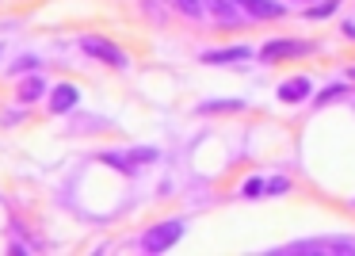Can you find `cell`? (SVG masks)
Segmentation results:
<instances>
[{
    "label": "cell",
    "mask_w": 355,
    "mask_h": 256,
    "mask_svg": "<svg viewBox=\"0 0 355 256\" xmlns=\"http://www.w3.org/2000/svg\"><path fill=\"white\" fill-rule=\"evenodd\" d=\"M268 256H355V237H306L268 248Z\"/></svg>",
    "instance_id": "1"
},
{
    "label": "cell",
    "mask_w": 355,
    "mask_h": 256,
    "mask_svg": "<svg viewBox=\"0 0 355 256\" xmlns=\"http://www.w3.org/2000/svg\"><path fill=\"white\" fill-rule=\"evenodd\" d=\"M313 42L309 39H291V35H279V39H268L260 50H256V58H260L263 65H279V62H294V58H309L313 54Z\"/></svg>",
    "instance_id": "2"
},
{
    "label": "cell",
    "mask_w": 355,
    "mask_h": 256,
    "mask_svg": "<svg viewBox=\"0 0 355 256\" xmlns=\"http://www.w3.org/2000/svg\"><path fill=\"white\" fill-rule=\"evenodd\" d=\"M184 233H187L184 218H164V222L149 225L141 233V253H168V248H176L184 241Z\"/></svg>",
    "instance_id": "3"
},
{
    "label": "cell",
    "mask_w": 355,
    "mask_h": 256,
    "mask_svg": "<svg viewBox=\"0 0 355 256\" xmlns=\"http://www.w3.org/2000/svg\"><path fill=\"white\" fill-rule=\"evenodd\" d=\"M80 50H85L88 58H96V62L111 65V69H126V65H130L126 50L115 46L111 39H103V35H85V39H80Z\"/></svg>",
    "instance_id": "4"
},
{
    "label": "cell",
    "mask_w": 355,
    "mask_h": 256,
    "mask_svg": "<svg viewBox=\"0 0 355 256\" xmlns=\"http://www.w3.org/2000/svg\"><path fill=\"white\" fill-rule=\"evenodd\" d=\"M275 96H279V103H291V108H298V103L313 100V77H306V73H294V77L279 80Z\"/></svg>",
    "instance_id": "5"
},
{
    "label": "cell",
    "mask_w": 355,
    "mask_h": 256,
    "mask_svg": "<svg viewBox=\"0 0 355 256\" xmlns=\"http://www.w3.org/2000/svg\"><path fill=\"white\" fill-rule=\"evenodd\" d=\"M248 19H260V24H271V19H283L291 12L286 0H233Z\"/></svg>",
    "instance_id": "6"
},
{
    "label": "cell",
    "mask_w": 355,
    "mask_h": 256,
    "mask_svg": "<svg viewBox=\"0 0 355 256\" xmlns=\"http://www.w3.org/2000/svg\"><path fill=\"white\" fill-rule=\"evenodd\" d=\"M248 58H256V50H252V46H245V42H237V46L202 50L199 62H202V65H241V62H248Z\"/></svg>",
    "instance_id": "7"
},
{
    "label": "cell",
    "mask_w": 355,
    "mask_h": 256,
    "mask_svg": "<svg viewBox=\"0 0 355 256\" xmlns=\"http://www.w3.org/2000/svg\"><path fill=\"white\" fill-rule=\"evenodd\" d=\"M202 8H210L218 16V24H225V27H237L241 19H248L245 12L233 4V0H202Z\"/></svg>",
    "instance_id": "8"
},
{
    "label": "cell",
    "mask_w": 355,
    "mask_h": 256,
    "mask_svg": "<svg viewBox=\"0 0 355 256\" xmlns=\"http://www.w3.org/2000/svg\"><path fill=\"white\" fill-rule=\"evenodd\" d=\"M77 100H80V88L77 85H58L54 96H50V111H54V115H65V111L77 108Z\"/></svg>",
    "instance_id": "9"
},
{
    "label": "cell",
    "mask_w": 355,
    "mask_h": 256,
    "mask_svg": "<svg viewBox=\"0 0 355 256\" xmlns=\"http://www.w3.org/2000/svg\"><path fill=\"white\" fill-rule=\"evenodd\" d=\"M195 111H199V115H237V111H245V100H241V96H230V100H202Z\"/></svg>",
    "instance_id": "10"
},
{
    "label": "cell",
    "mask_w": 355,
    "mask_h": 256,
    "mask_svg": "<svg viewBox=\"0 0 355 256\" xmlns=\"http://www.w3.org/2000/svg\"><path fill=\"white\" fill-rule=\"evenodd\" d=\"M352 92V80H332V85H324L321 92H313V108H329V103H336V100H344V96Z\"/></svg>",
    "instance_id": "11"
},
{
    "label": "cell",
    "mask_w": 355,
    "mask_h": 256,
    "mask_svg": "<svg viewBox=\"0 0 355 256\" xmlns=\"http://www.w3.org/2000/svg\"><path fill=\"white\" fill-rule=\"evenodd\" d=\"M268 180L271 176H248L245 184H241V199H271V195H268Z\"/></svg>",
    "instance_id": "12"
},
{
    "label": "cell",
    "mask_w": 355,
    "mask_h": 256,
    "mask_svg": "<svg viewBox=\"0 0 355 256\" xmlns=\"http://www.w3.org/2000/svg\"><path fill=\"white\" fill-rule=\"evenodd\" d=\"M340 12V0H313L306 4V19H332Z\"/></svg>",
    "instance_id": "13"
},
{
    "label": "cell",
    "mask_w": 355,
    "mask_h": 256,
    "mask_svg": "<svg viewBox=\"0 0 355 256\" xmlns=\"http://www.w3.org/2000/svg\"><path fill=\"white\" fill-rule=\"evenodd\" d=\"M100 161L111 164V169H119V172H126V176H134V172H138V169L130 164V157H126V153H103Z\"/></svg>",
    "instance_id": "14"
},
{
    "label": "cell",
    "mask_w": 355,
    "mask_h": 256,
    "mask_svg": "<svg viewBox=\"0 0 355 256\" xmlns=\"http://www.w3.org/2000/svg\"><path fill=\"white\" fill-rule=\"evenodd\" d=\"M42 88H46V85H42L39 77L24 80V85H19V100H24V103H35V100H39V96H42Z\"/></svg>",
    "instance_id": "15"
},
{
    "label": "cell",
    "mask_w": 355,
    "mask_h": 256,
    "mask_svg": "<svg viewBox=\"0 0 355 256\" xmlns=\"http://www.w3.org/2000/svg\"><path fill=\"white\" fill-rule=\"evenodd\" d=\"M172 4H176L187 19H202V12H207V8H202V0H172Z\"/></svg>",
    "instance_id": "16"
},
{
    "label": "cell",
    "mask_w": 355,
    "mask_h": 256,
    "mask_svg": "<svg viewBox=\"0 0 355 256\" xmlns=\"http://www.w3.org/2000/svg\"><path fill=\"white\" fill-rule=\"evenodd\" d=\"M340 35H344L347 42H355V19H344V24H340Z\"/></svg>",
    "instance_id": "17"
},
{
    "label": "cell",
    "mask_w": 355,
    "mask_h": 256,
    "mask_svg": "<svg viewBox=\"0 0 355 256\" xmlns=\"http://www.w3.org/2000/svg\"><path fill=\"white\" fill-rule=\"evenodd\" d=\"M35 65H39V58H31V54H27L24 62H16V69H35Z\"/></svg>",
    "instance_id": "18"
},
{
    "label": "cell",
    "mask_w": 355,
    "mask_h": 256,
    "mask_svg": "<svg viewBox=\"0 0 355 256\" xmlns=\"http://www.w3.org/2000/svg\"><path fill=\"white\" fill-rule=\"evenodd\" d=\"M344 77H347V80H355V65H347V73H344Z\"/></svg>",
    "instance_id": "19"
},
{
    "label": "cell",
    "mask_w": 355,
    "mask_h": 256,
    "mask_svg": "<svg viewBox=\"0 0 355 256\" xmlns=\"http://www.w3.org/2000/svg\"><path fill=\"white\" fill-rule=\"evenodd\" d=\"M294 4H313V0H294Z\"/></svg>",
    "instance_id": "20"
}]
</instances>
